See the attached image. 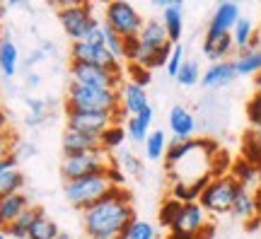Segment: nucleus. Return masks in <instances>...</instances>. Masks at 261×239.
<instances>
[{"instance_id": "9", "label": "nucleus", "mask_w": 261, "mask_h": 239, "mask_svg": "<svg viewBox=\"0 0 261 239\" xmlns=\"http://www.w3.org/2000/svg\"><path fill=\"white\" fill-rule=\"evenodd\" d=\"M97 15H94V5L92 3H61L58 5V22H61V29L65 32V37L73 39V41H83L85 34L90 32L94 22H97Z\"/></svg>"}, {"instance_id": "8", "label": "nucleus", "mask_w": 261, "mask_h": 239, "mask_svg": "<svg viewBox=\"0 0 261 239\" xmlns=\"http://www.w3.org/2000/svg\"><path fill=\"white\" fill-rule=\"evenodd\" d=\"M102 19H104V24L112 29L116 37H121L123 41L136 39L140 34L143 24H145L143 15H140L130 3H123V0L107 3V5L102 8Z\"/></svg>"}, {"instance_id": "2", "label": "nucleus", "mask_w": 261, "mask_h": 239, "mask_svg": "<svg viewBox=\"0 0 261 239\" xmlns=\"http://www.w3.org/2000/svg\"><path fill=\"white\" fill-rule=\"evenodd\" d=\"M133 220V201L123 189H114L102 201L83 210V230L90 239H121Z\"/></svg>"}, {"instance_id": "32", "label": "nucleus", "mask_w": 261, "mask_h": 239, "mask_svg": "<svg viewBox=\"0 0 261 239\" xmlns=\"http://www.w3.org/2000/svg\"><path fill=\"white\" fill-rule=\"evenodd\" d=\"M230 174L234 176V181L242 186V189H252V186H256V165L247 162V160H240V162L232 167Z\"/></svg>"}, {"instance_id": "43", "label": "nucleus", "mask_w": 261, "mask_h": 239, "mask_svg": "<svg viewBox=\"0 0 261 239\" xmlns=\"http://www.w3.org/2000/svg\"><path fill=\"white\" fill-rule=\"evenodd\" d=\"M128 73H130V77L128 80H133V83H138L140 87H148L150 85V70H145V68H136V65H128Z\"/></svg>"}, {"instance_id": "16", "label": "nucleus", "mask_w": 261, "mask_h": 239, "mask_svg": "<svg viewBox=\"0 0 261 239\" xmlns=\"http://www.w3.org/2000/svg\"><path fill=\"white\" fill-rule=\"evenodd\" d=\"M240 17H242V8L237 3H232V0H225V3H220L213 10L205 34H211V37H215V34H230Z\"/></svg>"}, {"instance_id": "28", "label": "nucleus", "mask_w": 261, "mask_h": 239, "mask_svg": "<svg viewBox=\"0 0 261 239\" xmlns=\"http://www.w3.org/2000/svg\"><path fill=\"white\" fill-rule=\"evenodd\" d=\"M19 70V48L12 39L3 37L0 41V75L3 77H15Z\"/></svg>"}, {"instance_id": "19", "label": "nucleus", "mask_w": 261, "mask_h": 239, "mask_svg": "<svg viewBox=\"0 0 261 239\" xmlns=\"http://www.w3.org/2000/svg\"><path fill=\"white\" fill-rule=\"evenodd\" d=\"M102 147V136H90V133H77V130H63L61 136V150L63 155H77V152H90Z\"/></svg>"}, {"instance_id": "41", "label": "nucleus", "mask_w": 261, "mask_h": 239, "mask_svg": "<svg viewBox=\"0 0 261 239\" xmlns=\"http://www.w3.org/2000/svg\"><path fill=\"white\" fill-rule=\"evenodd\" d=\"M37 155V145L34 143H24V140H19L15 143V150H12V160L15 162H19V160H27V157Z\"/></svg>"}, {"instance_id": "26", "label": "nucleus", "mask_w": 261, "mask_h": 239, "mask_svg": "<svg viewBox=\"0 0 261 239\" xmlns=\"http://www.w3.org/2000/svg\"><path fill=\"white\" fill-rule=\"evenodd\" d=\"M24 107H27L24 123H27L29 128H39V126H44V123L51 119V99L27 97V99H24Z\"/></svg>"}, {"instance_id": "35", "label": "nucleus", "mask_w": 261, "mask_h": 239, "mask_svg": "<svg viewBox=\"0 0 261 239\" xmlns=\"http://www.w3.org/2000/svg\"><path fill=\"white\" fill-rule=\"evenodd\" d=\"M201 77H203V70H201V65L198 61H187V63L181 65V70L177 73V80L181 87H194V85L201 83Z\"/></svg>"}, {"instance_id": "39", "label": "nucleus", "mask_w": 261, "mask_h": 239, "mask_svg": "<svg viewBox=\"0 0 261 239\" xmlns=\"http://www.w3.org/2000/svg\"><path fill=\"white\" fill-rule=\"evenodd\" d=\"M179 208H181V203H179L177 198H172V196L162 203V208H160V222H162V227H167V230H169V225L174 222Z\"/></svg>"}, {"instance_id": "17", "label": "nucleus", "mask_w": 261, "mask_h": 239, "mask_svg": "<svg viewBox=\"0 0 261 239\" xmlns=\"http://www.w3.org/2000/svg\"><path fill=\"white\" fill-rule=\"evenodd\" d=\"M162 8V27L167 29V37L172 44H179V39L184 34V3L181 0H158Z\"/></svg>"}, {"instance_id": "6", "label": "nucleus", "mask_w": 261, "mask_h": 239, "mask_svg": "<svg viewBox=\"0 0 261 239\" xmlns=\"http://www.w3.org/2000/svg\"><path fill=\"white\" fill-rule=\"evenodd\" d=\"M107 111V114H121L119 111V97L114 90H94L83 85H68L65 92V111Z\"/></svg>"}, {"instance_id": "33", "label": "nucleus", "mask_w": 261, "mask_h": 239, "mask_svg": "<svg viewBox=\"0 0 261 239\" xmlns=\"http://www.w3.org/2000/svg\"><path fill=\"white\" fill-rule=\"evenodd\" d=\"M155 237H158L155 225L148 220H140V218H136L121 234V239H155Z\"/></svg>"}, {"instance_id": "31", "label": "nucleus", "mask_w": 261, "mask_h": 239, "mask_svg": "<svg viewBox=\"0 0 261 239\" xmlns=\"http://www.w3.org/2000/svg\"><path fill=\"white\" fill-rule=\"evenodd\" d=\"M41 213V208H27V210L19 215L17 220L10 225V230H8V234L12 239H27V234H29V230H32V225H34V220H37V215Z\"/></svg>"}, {"instance_id": "49", "label": "nucleus", "mask_w": 261, "mask_h": 239, "mask_svg": "<svg viewBox=\"0 0 261 239\" xmlns=\"http://www.w3.org/2000/svg\"><path fill=\"white\" fill-rule=\"evenodd\" d=\"M56 239H75V237H73V234H68V232H61Z\"/></svg>"}, {"instance_id": "34", "label": "nucleus", "mask_w": 261, "mask_h": 239, "mask_svg": "<svg viewBox=\"0 0 261 239\" xmlns=\"http://www.w3.org/2000/svg\"><path fill=\"white\" fill-rule=\"evenodd\" d=\"M242 160L252 162V165H259L261 162V130H249L244 136V145H242Z\"/></svg>"}, {"instance_id": "4", "label": "nucleus", "mask_w": 261, "mask_h": 239, "mask_svg": "<svg viewBox=\"0 0 261 239\" xmlns=\"http://www.w3.org/2000/svg\"><path fill=\"white\" fill-rule=\"evenodd\" d=\"M116 186L112 184L109 174H92V176H83V179H73V181H63V193L68 203L83 213L90 205H94L97 201H102L109 191H114Z\"/></svg>"}, {"instance_id": "5", "label": "nucleus", "mask_w": 261, "mask_h": 239, "mask_svg": "<svg viewBox=\"0 0 261 239\" xmlns=\"http://www.w3.org/2000/svg\"><path fill=\"white\" fill-rule=\"evenodd\" d=\"M240 189H242V186L234 181L232 174L213 176V179L203 186L201 196H198V205H201L208 215H227V213L232 210L234 198H237Z\"/></svg>"}, {"instance_id": "30", "label": "nucleus", "mask_w": 261, "mask_h": 239, "mask_svg": "<svg viewBox=\"0 0 261 239\" xmlns=\"http://www.w3.org/2000/svg\"><path fill=\"white\" fill-rule=\"evenodd\" d=\"M58 234H61V230H58V225L51 218H48L46 213L41 210L37 215V220H34V225H32V230H29L27 239H56Z\"/></svg>"}, {"instance_id": "23", "label": "nucleus", "mask_w": 261, "mask_h": 239, "mask_svg": "<svg viewBox=\"0 0 261 239\" xmlns=\"http://www.w3.org/2000/svg\"><path fill=\"white\" fill-rule=\"evenodd\" d=\"M232 44H234V54L247 51V48H259V37H256V27H254L252 17H240L237 24L232 27Z\"/></svg>"}, {"instance_id": "20", "label": "nucleus", "mask_w": 261, "mask_h": 239, "mask_svg": "<svg viewBox=\"0 0 261 239\" xmlns=\"http://www.w3.org/2000/svg\"><path fill=\"white\" fill-rule=\"evenodd\" d=\"M237 80V73L232 68V61H220V63H211L203 70V77H201V85L205 90H220V87H227Z\"/></svg>"}, {"instance_id": "37", "label": "nucleus", "mask_w": 261, "mask_h": 239, "mask_svg": "<svg viewBox=\"0 0 261 239\" xmlns=\"http://www.w3.org/2000/svg\"><path fill=\"white\" fill-rule=\"evenodd\" d=\"M184 63H187V58H184V46H181V44H174L172 51H169L167 63H165V70H167L169 77H177V73L181 70Z\"/></svg>"}, {"instance_id": "25", "label": "nucleus", "mask_w": 261, "mask_h": 239, "mask_svg": "<svg viewBox=\"0 0 261 239\" xmlns=\"http://www.w3.org/2000/svg\"><path fill=\"white\" fill-rule=\"evenodd\" d=\"M24 186V176L17 169V162L10 157L0 162V196H8V193H19Z\"/></svg>"}, {"instance_id": "12", "label": "nucleus", "mask_w": 261, "mask_h": 239, "mask_svg": "<svg viewBox=\"0 0 261 239\" xmlns=\"http://www.w3.org/2000/svg\"><path fill=\"white\" fill-rule=\"evenodd\" d=\"M121 114H107V111H65V128L77 130V133H90V136H102L114 123H121Z\"/></svg>"}, {"instance_id": "46", "label": "nucleus", "mask_w": 261, "mask_h": 239, "mask_svg": "<svg viewBox=\"0 0 261 239\" xmlns=\"http://www.w3.org/2000/svg\"><path fill=\"white\" fill-rule=\"evenodd\" d=\"M5 130H10V121H8V114L0 107V133H5Z\"/></svg>"}, {"instance_id": "48", "label": "nucleus", "mask_w": 261, "mask_h": 239, "mask_svg": "<svg viewBox=\"0 0 261 239\" xmlns=\"http://www.w3.org/2000/svg\"><path fill=\"white\" fill-rule=\"evenodd\" d=\"M5 12H8V5H5V3H3V0H0V19L5 17Z\"/></svg>"}, {"instance_id": "53", "label": "nucleus", "mask_w": 261, "mask_h": 239, "mask_svg": "<svg viewBox=\"0 0 261 239\" xmlns=\"http://www.w3.org/2000/svg\"><path fill=\"white\" fill-rule=\"evenodd\" d=\"M0 41H3V34H0Z\"/></svg>"}, {"instance_id": "42", "label": "nucleus", "mask_w": 261, "mask_h": 239, "mask_svg": "<svg viewBox=\"0 0 261 239\" xmlns=\"http://www.w3.org/2000/svg\"><path fill=\"white\" fill-rule=\"evenodd\" d=\"M121 165H123V169H126V172H123V174H133V176H140L143 174V165H140L138 160H136V155H133V152H123L121 155Z\"/></svg>"}, {"instance_id": "13", "label": "nucleus", "mask_w": 261, "mask_h": 239, "mask_svg": "<svg viewBox=\"0 0 261 239\" xmlns=\"http://www.w3.org/2000/svg\"><path fill=\"white\" fill-rule=\"evenodd\" d=\"M70 63L121 70V61H116L104 46H94V44H87V41H73V44H70Z\"/></svg>"}, {"instance_id": "14", "label": "nucleus", "mask_w": 261, "mask_h": 239, "mask_svg": "<svg viewBox=\"0 0 261 239\" xmlns=\"http://www.w3.org/2000/svg\"><path fill=\"white\" fill-rule=\"evenodd\" d=\"M116 97H119V111H121L123 119L138 116L140 111H145L150 107L148 90H145V87H140L138 83L128 80V77H123V83L119 85Z\"/></svg>"}, {"instance_id": "15", "label": "nucleus", "mask_w": 261, "mask_h": 239, "mask_svg": "<svg viewBox=\"0 0 261 239\" xmlns=\"http://www.w3.org/2000/svg\"><path fill=\"white\" fill-rule=\"evenodd\" d=\"M167 123H169V133L174 143H187V140H194L196 138V116L194 111L184 107V104H174L167 114Z\"/></svg>"}, {"instance_id": "22", "label": "nucleus", "mask_w": 261, "mask_h": 239, "mask_svg": "<svg viewBox=\"0 0 261 239\" xmlns=\"http://www.w3.org/2000/svg\"><path fill=\"white\" fill-rule=\"evenodd\" d=\"M152 121H155V109H152V104H150L148 109L140 111L138 116L126 119V123H123L126 138H128L130 143H145V138L150 136V126H152Z\"/></svg>"}, {"instance_id": "40", "label": "nucleus", "mask_w": 261, "mask_h": 239, "mask_svg": "<svg viewBox=\"0 0 261 239\" xmlns=\"http://www.w3.org/2000/svg\"><path fill=\"white\" fill-rule=\"evenodd\" d=\"M15 143H17V138H15V133H12V130H5V133H0V162L12 157Z\"/></svg>"}, {"instance_id": "50", "label": "nucleus", "mask_w": 261, "mask_h": 239, "mask_svg": "<svg viewBox=\"0 0 261 239\" xmlns=\"http://www.w3.org/2000/svg\"><path fill=\"white\" fill-rule=\"evenodd\" d=\"M0 239H12V237H10V234H8L5 230H0Z\"/></svg>"}, {"instance_id": "52", "label": "nucleus", "mask_w": 261, "mask_h": 239, "mask_svg": "<svg viewBox=\"0 0 261 239\" xmlns=\"http://www.w3.org/2000/svg\"><path fill=\"white\" fill-rule=\"evenodd\" d=\"M256 198H259V215H261V191L256 193Z\"/></svg>"}, {"instance_id": "11", "label": "nucleus", "mask_w": 261, "mask_h": 239, "mask_svg": "<svg viewBox=\"0 0 261 239\" xmlns=\"http://www.w3.org/2000/svg\"><path fill=\"white\" fill-rule=\"evenodd\" d=\"M70 83L94 87V90H119L123 83V70H109V68H97V65L70 63Z\"/></svg>"}, {"instance_id": "54", "label": "nucleus", "mask_w": 261, "mask_h": 239, "mask_svg": "<svg viewBox=\"0 0 261 239\" xmlns=\"http://www.w3.org/2000/svg\"><path fill=\"white\" fill-rule=\"evenodd\" d=\"M85 239H90V237H85Z\"/></svg>"}, {"instance_id": "1", "label": "nucleus", "mask_w": 261, "mask_h": 239, "mask_svg": "<svg viewBox=\"0 0 261 239\" xmlns=\"http://www.w3.org/2000/svg\"><path fill=\"white\" fill-rule=\"evenodd\" d=\"M223 152H218V145L211 140L194 138L187 143H169L167 155H165V167L169 174V196L177 198L179 203H196L203 191V186L220 176L218 160Z\"/></svg>"}, {"instance_id": "7", "label": "nucleus", "mask_w": 261, "mask_h": 239, "mask_svg": "<svg viewBox=\"0 0 261 239\" xmlns=\"http://www.w3.org/2000/svg\"><path fill=\"white\" fill-rule=\"evenodd\" d=\"M114 167L112 155L107 150H90V152H77V155H63L61 157V176L63 181L83 179V176L104 174Z\"/></svg>"}, {"instance_id": "44", "label": "nucleus", "mask_w": 261, "mask_h": 239, "mask_svg": "<svg viewBox=\"0 0 261 239\" xmlns=\"http://www.w3.org/2000/svg\"><path fill=\"white\" fill-rule=\"evenodd\" d=\"M41 61H46V51L39 46V48H34V51L29 54V58H27V68H32V65H37V63H41Z\"/></svg>"}, {"instance_id": "45", "label": "nucleus", "mask_w": 261, "mask_h": 239, "mask_svg": "<svg viewBox=\"0 0 261 239\" xmlns=\"http://www.w3.org/2000/svg\"><path fill=\"white\" fill-rule=\"evenodd\" d=\"M41 85V75L39 73H29L27 75V87H39Z\"/></svg>"}, {"instance_id": "29", "label": "nucleus", "mask_w": 261, "mask_h": 239, "mask_svg": "<svg viewBox=\"0 0 261 239\" xmlns=\"http://www.w3.org/2000/svg\"><path fill=\"white\" fill-rule=\"evenodd\" d=\"M145 157H148L150 162H158V160H165V155H167V133L162 128H155L150 130V136L145 138Z\"/></svg>"}, {"instance_id": "38", "label": "nucleus", "mask_w": 261, "mask_h": 239, "mask_svg": "<svg viewBox=\"0 0 261 239\" xmlns=\"http://www.w3.org/2000/svg\"><path fill=\"white\" fill-rule=\"evenodd\" d=\"M247 119L254 130H261V90H256L252 99L247 101Z\"/></svg>"}, {"instance_id": "21", "label": "nucleus", "mask_w": 261, "mask_h": 239, "mask_svg": "<svg viewBox=\"0 0 261 239\" xmlns=\"http://www.w3.org/2000/svg\"><path fill=\"white\" fill-rule=\"evenodd\" d=\"M234 54L232 34H205L203 39V56L211 63H220V61H230V56Z\"/></svg>"}, {"instance_id": "10", "label": "nucleus", "mask_w": 261, "mask_h": 239, "mask_svg": "<svg viewBox=\"0 0 261 239\" xmlns=\"http://www.w3.org/2000/svg\"><path fill=\"white\" fill-rule=\"evenodd\" d=\"M208 232V213L196 203H181L174 222L169 225V239H198Z\"/></svg>"}, {"instance_id": "3", "label": "nucleus", "mask_w": 261, "mask_h": 239, "mask_svg": "<svg viewBox=\"0 0 261 239\" xmlns=\"http://www.w3.org/2000/svg\"><path fill=\"white\" fill-rule=\"evenodd\" d=\"M172 41L167 37V29L162 27L160 19H145V24L140 29L136 39L126 41V61L128 65L136 68H145L152 73V68H165L172 51Z\"/></svg>"}, {"instance_id": "18", "label": "nucleus", "mask_w": 261, "mask_h": 239, "mask_svg": "<svg viewBox=\"0 0 261 239\" xmlns=\"http://www.w3.org/2000/svg\"><path fill=\"white\" fill-rule=\"evenodd\" d=\"M27 208H32V203H29V196L24 191L0 196V230L8 232L10 225L17 220Z\"/></svg>"}, {"instance_id": "36", "label": "nucleus", "mask_w": 261, "mask_h": 239, "mask_svg": "<svg viewBox=\"0 0 261 239\" xmlns=\"http://www.w3.org/2000/svg\"><path fill=\"white\" fill-rule=\"evenodd\" d=\"M126 130H123L121 123H114L109 130H104L102 133V150H107L109 155H112V150H119V147L126 143Z\"/></svg>"}, {"instance_id": "24", "label": "nucleus", "mask_w": 261, "mask_h": 239, "mask_svg": "<svg viewBox=\"0 0 261 239\" xmlns=\"http://www.w3.org/2000/svg\"><path fill=\"white\" fill-rule=\"evenodd\" d=\"M232 68L237 77H259L261 75V48H247L234 54L232 58Z\"/></svg>"}, {"instance_id": "27", "label": "nucleus", "mask_w": 261, "mask_h": 239, "mask_svg": "<svg viewBox=\"0 0 261 239\" xmlns=\"http://www.w3.org/2000/svg\"><path fill=\"white\" fill-rule=\"evenodd\" d=\"M230 213L237 220H254L259 215V198H256V193L252 189H240Z\"/></svg>"}, {"instance_id": "51", "label": "nucleus", "mask_w": 261, "mask_h": 239, "mask_svg": "<svg viewBox=\"0 0 261 239\" xmlns=\"http://www.w3.org/2000/svg\"><path fill=\"white\" fill-rule=\"evenodd\" d=\"M254 85H256V90H261V75L259 77H254Z\"/></svg>"}, {"instance_id": "47", "label": "nucleus", "mask_w": 261, "mask_h": 239, "mask_svg": "<svg viewBox=\"0 0 261 239\" xmlns=\"http://www.w3.org/2000/svg\"><path fill=\"white\" fill-rule=\"evenodd\" d=\"M256 189L261 191V162L256 165Z\"/></svg>"}]
</instances>
